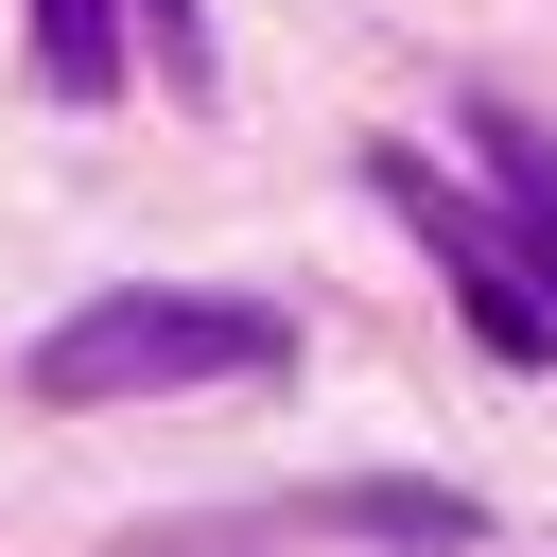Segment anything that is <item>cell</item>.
Returning <instances> with one entry per match:
<instances>
[{
  "mask_svg": "<svg viewBox=\"0 0 557 557\" xmlns=\"http://www.w3.org/2000/svg\"><path fill=\"white\" fill-rule=\"evenodd\" d=\"M35 87L52 104H104L122 87V0H35Z\"/></svg>",
  "mask_w": 557,
  "mask_h": 557,
  "instance_id": "5b68a950",
  "label": "cell"
},
{
  "mask_svg": "<svg viewBox=\"0 0 557 557\" xmlns=\"http://www.w3.org/2000/svg\"><path fill=\"white\" fill-rule=\"evenodd\" d=\"M366 191L435 244V278H453V313H470V348H487V366H557V313H540V278H522L505 209H470L435 157H366Z\"/></svg>",
  "mask_w": 557,
  "mask_h": 557,
  "instance_id": "7a4b0ae2",
  "label": "cell"
},
{
  "mask_svg": "<svg viewBox=\"0 0 557 557\" xmlns=\"http://www.w3.org/2000/svg\"><path fill=\"white\" fill-rule=\"evenodd\" d=\"M122 17H139V35H157V70H174V87H191V70H209V35H191V0H122Z\"/></svg>",
  "mask_w": 557,
  "mask_h": 557,
  "instance_id": "8992f818",
  "label": "cell"
},
{
  "mask_svg": "<svg viewBox=\"0 0 557 557\" xmlns=\"http://www.w3.org/2000/svg\"><path fill=\"white\" fill-rule=\"evenodd\" d=\"M313 522H348V540H418V557H470V540H487V505H470V487H400V470L331 487Z\"/></svg>",
  "mask_w": 557,
  "mask_h": 557,
  "instance_id": "277c9868",
  "label": "cell"
},
{
  "mask_svg": "<svg viewBox=\"0 0 557 557\" xmlns=\"http://www.w3.org/2000/svg\"><path fill=\"white\" fill-rule=\"evenodd\" d=\"M470 139H487L505 244H522V278H540V313H557V139H540V122H505V104H470Z\"/></svg>",
  "mask_w": 557,
  "mask_h": 557,
  "instance_id": "3957f363",
  "label": "cell"
},
{
  "mask_svg": "<svg viewBox=\"0 0 557 557\" xmlns=\"http://www.w3.org/2000/svg\"><path fill=\"white\" fill-rule=\"evenodd\" d=\"M261 366H278V313H261V296H174V278H122V296L52 313L17 383H35L52 418H104V400H174V383H261Z\"/></svg>",
  "mask_w": 557,
  "mask_h": 557,
  "instance_id": "6da1fadb",
  "label": "cell"
}]
</instances>
